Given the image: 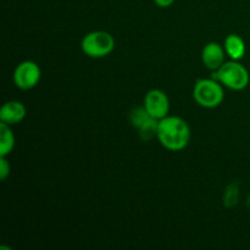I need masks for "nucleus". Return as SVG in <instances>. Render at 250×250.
I'll return each instance as SVG.
<instances>
[{
    "instance_id": "1",
    "label": "nucleus",
    "mask_w": 250,
    "mask_h": 250,
    "mask_svg": "<svg viewBox=\"0 0 250 250\" xmlns=\"http://www.w3.org/2000/svg\"><path fill=\"white\" fill-rule=\"evenodd\" d=\"M156 138L167 150L180 151L189 143L190 127L182 117L167 115L159 120Z\"/></svg>"
},
{
    "instance_id": "2",
    "label": "nucleus",
    "mask_w": 250,
    "mask_h": 250,
    "mask_svg": "<svg viewBox=\"0 0 250 250\" xmlns=\"http://www.w3.org/2000/svg\"><path fill=\"white\" fill-rule=\"evenodd\" d=\"M211 77L219 81L225 88L236 92L246 89L250 82L249 71L246 66L236 60L225 61L219 70L212 72Z\"/></svg>"
},
{
    "instance_id": "3",
    "label": "nucleus",
    "mask_w": 250,
    "mask_h": 250,
    "mask_svg": "<svg viewBox=\"0 0 250 250\" xmlns=\"http://www.w3.org/2000/svg\"><path fill=\"white\" fill-rule=\"evenodd\" d=\"M193 98L199 106L214 109L220 106L224 102V85L214 77L199 78L193 88Z\"/></svg>"
},
{
    "instance_id": "4",
    "label": "nucleus",
    "mask_w": 250,
    "mask_h": 250,
    "mask_svg": "<svg viewBox=\"0 0 250 250\" xmlns=\"http://www.w3.org/2000/svg\"><path fill=\"white\" fill-rule=\"evenodd\" d=\"M81 49L89 58H105L114 51L115 38L106 31H92L83 37Z\"/></svg>"
},
{
    "instance_id": "5",
    "label": "nucleus",
    "mask_w": 250,
    "mask_h": 250,
    "mask_svg": "<svg viewBox=\"0 0 250 250\" xmlns=\"http://www.w3.org/2000/svg\"><path fill=\"white\" fill-rule=\"evenodd\" d=\"M14 83L22 90H29L37 87L42 78V70L37 62L26 60L20 62L14 71Z\"/></svg>"
},
{
    "instance_id": "6",
    "label": "nucleus",
    "mask_w": 250,
    "mask_h": 250,
    "mask_svg": "<svg viewBox=\"0 0 250 250\" xmlns=\"http://www.w3.org/2000/svg\"><path fill=\"white\" fill-rule=\"evenodd\" d=\"M129 120H131V124L133 125L134 128L138 129L142 139L149 141V139L156 137L159 120L154 119L144 106L133 109V111L129 115Z\"/></svg>"
},
{
    "instance_id": "7",
    "label": "nucleus",
    "mask_w": 250,
    "mask_h": 250,
    "mask_svg": "<svg viewBox=\"0 0 250 250\" xmlns=\"http://www.w3.org/2000/svg\"><path fill=\"white\" fill-rule=\"evenodd\" d=\"M143 106L156 120L166 117L170 112V99L161 89H151L144 97Z\"/></svg>"
},
{
    "instance_id": "8",
    "label": "nucleus",
    "mask_w": 250,
    "mask_h": 250,
    "mask_svg": "<svg viewBox=\"0 0 250 250\" xmlns=\"http://www.w3.org/2000/svg\"><path fill=\"white\" fill-rule=\"evenodd\" d=\"M225 55H226V51H225L224 45L216 42H210L205 44L202 50V62L208 70L214 72L224 65Z\"/></svg>"
},
{
    "instance_id": "9",
    "label": "nucleus",
    "mask_w": 250,
    "mask_h": 250,
    "mask_svg": "<svg viewBox=\"0 0 250 250\" xmlns=\"http://www.w3.org/2000/svg\"><path fill=\"white\" fill-rule=\"evenodd\" d=\"M26 115L27 109L23 103L19 100H9L4 103L0 109V122L12 126L23 121Z\"/></svg>"
},
{
    "instance_id": "10",
    "label": "nucleus",
    "mask_w": 250,
    "mask_h": 250,
    "mask_svg": "<svg viewBox=\"0 0 250 250\" xmlns=\"http://www.w3.org/2000/svg\"><path fill=\"white\" fill-rule=\"evenodd\" d=\"M224 48L226 51V55L231 60L241 61L246 56L247 45L244 39L238 34H229L224 42Z\"/></svg>"
},
{
    "instance_id": "11",
    "label": "nucleus",
    "mask_w": 250,
    "mask_h": 250,
    "mask_svg": "<svg viewBox=\"0 0 250 250\" xmlns=\"http://www.w3.org/2000/svg\"><path fill=\"white\" fill-rule=\"evenodd\" d=\"M15 142L11 126L0 122V156H9L14 150Z\"/></svg>"
},
{
    "instance_id": "12",
    "label": "nucleus",
    "mask_w": 250,
    "mask_h": 250,
    "mask_svg": "<svg viewBox=\"0 0 250 250\" xmlns=\"http://www.w3.org/2000/svg\"><path fill=\"white\" fill-rule=\"evenodd\" d=\"M7 156H0V180H6L11 171V166L7 161Z\"/></svg>"
},
{
    "instance_id": "13",
    "label": "nucleus",
    "mask_w": 250,
    "mask_h": 250,
    "mask_svg": "<svg viewBox=\"0 0 250 250\" xmlns=\"http://www.w3.org/2000/svg\"><path fill=\"white\" fill-rule=\"evenodd\" d=\"M154 2H155L156 6L166 9V7H170L175 2V0H154Z\"/></svg>"
}]
</instances>
